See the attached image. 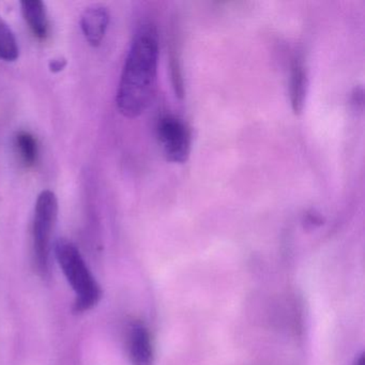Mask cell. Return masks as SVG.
Wrapping results in <instances>:
<instances>
[{
	"instance_id": "cell-1",
	"label": "cell",
	"mask_w": 365,
	"mask_h": 365,
	"mask_svg": "<svg viewBox=\"0 0 365 365\" xmlns=\"http://www.w3.org/2000/svg\"><path fill=\"white\" fill-rule=\"evenodd\" d=\"M158 63V31L146 23L134 35L117 91V108L123 116L136 118L148 108L157 86Z\"/></svg>"
},
{
	"instance_id": "cell-2",
	"label": "cell",
	"mask_w": 365,
	"mask_h": 365,
	"mask_svg": "<svg viewBox=\"0 0 365 365\" xmlns=\"http://www.w3.org/2000/svg\"><path fill=\"white\" fill-rule=\"evenodd\" d=\"M55 257L66 279L76 292V313L93 309L102 298V289L89 270L80 250L66 239H59L54 247Z\"/></svg>"
},
{
	"instance_id": "cell-3",
	"label": "cell",
	"mask_w": 365,
	"mask_h": 365,
	"mask_svg": "<svg viewBox=\"0 0 365 365\" xmlns=\"http://www.w3.org/2000/svg\"><path fill=\"white\" fill-rule=\"evenodd\" d=\"M58 217V200L50 190L38 196L34 215L33 238L35 262L42 275L48 272L51 243Z\"/></svg>"
},
{
	"instance_id": "cell-4",
	"label": "cell",
	"mask_w": 365,
	"mask_h": 365,
	"mask_svg": "<svg viewBox=\"0 0 365 365\" xmlns=\"http://www.w3.org/2000/svg\"><path fill=\"white\" fill-rule=\"evenodd\" d=\"M157 133L168 162L182 164L187 161L191 153V133L183 120L173 115H165L159 119Z\"/></svg>"
},
{
	"instance_id": "cell-5",
	"label": "cell",
	"mask_w": 365,
	"mask_h": 365,
	"mask_svg": "<svg viewBox=\"0 0 365 365\" xmlns=\"http://www.w3.org/2000/svg\"><path fill=\"white\" fill-rule=\"evenodd\" d=\"M110 23V14L103 6L95 5L87 8L81 19V27L87 42L91 46H99L106 37Z\"/></svg>"
},
{
	"instance_id": "cell-6",
	"label": "cell",
	"mask_w": 365,
	"mask_h": 365,
	"mask_svg": "<svg viewBox=\"0 0 365 365\" xmlns=\"http://www.w3.org/2000/svg\"><path fill=\"white\" fill-rule=\"evenodd\" d=\"M309 78L304 61L301 56H297L292 61L290 71V106L296 115L301 114L307 101Z\"/></svg>"
},
{
	"instance_id": "cell-7",
	"label": "cell",
	"mask_w": 365,
	"mask_h": 365,
	"mask_svg": "<svg viewBox=\"0 0 365 365\" xmlns=\"http://www.w3.org/2000/svg\"><path fill=\"white\" fill-rule=\"evenodd\" d=\"M130 354L133 365H153V341L150 333L143 324H135L130 333Z\"/></svg>"
},
{
	"instance_id": "cell-8",
	"label": "cell",
	"mask_w": 365,
	"mask_h": 365,
	"mask_svg": "<svg viewBox=\"0 0 365 365\" xmlns=\"http://www.w3.org/2000/svg\"><path fill=\"white\" fill-rule=\"evenodd\" d=\"M23 16L38 39H46L48 34V20L46 5L41 0H24L21 3Z\"/></svg>"
},
{
	"instance_id": "cell-9",
	"label": "cell",
	"mask_w": 365,
	"mask_h": 365,
	"mask_svg": "<svg viewBox=\"0 0 365 365\" xmlns=\"http://www.w3.org/2000/svg\"><path fill=\"white\" fill-rule=\"evenodd\" d=\"M19 57V46L16 36L9 25L0 18V59L14 61Z\"/></svg>"
},
{
	"instance_id": "cell-10",
	"label": "cell",
	"mask_w": 365,
	"mask_h": 365,
	"mask_svg": "<svg viewBox=\"0 0 365 365\" xmlns=\"http://www.w3.org/2000/svg\"><path fill=\"white\" fill-rule=\"evenodd\" d=\"M16 146L21 160L26 166H33L38 159L37 140L29 132H20L16 138Z\"/></svg>"
},
{
	"instance_id": "cell-11",
	"label": "cell",
	"mask_w": 365,
	"mask_h": 365,
	"mask_svg": "<svg viewBox=\"0 0 365 365\" xmlns=\"http://www.w3.org/2000/svg\"><path fill=\"white\" fill-rule=\"evenodd\" d=\"M170 76H172L173 87L177 97L182 99L185 96V84H183L182 70L177 53L173 51L170 55Z\"/></svg>"
},
{
	"instance_id": "cell-12",
	"label": "cell",
	"mask_w": 365,
	"mask_h": 365,
	"mask_svg": "<svg viewBox=\"0 0 365 365\" xmlns=\"http://www.w3.org/2000/svg\"><path fill=\"white\" fill-rule=\"evenodd\" d=\"M66 66H67V61L63 57H58V58L52 59L50 61V65H48V68H50V71L53 72V73H58V72L63 71L65 69Z\"/></svg>"
},
{
	"instance_id": "cell-13",
	"label": "cell",
	"mask_w": 365,
	"mask_h": 365,
	"mask_svg": "<svg viewBox=\"0 0 365 365\" xmlns=\"http://www.w3.org/2000/svg\"><path fill=\"white\" fill-rule=\"evenodd\" d=\"M305 222L307 224H311L312 226L320 225L322 223V217L318 215H315V213H309L307 215V219H305Z\"/></svg>"
},
{
	"instance_id": "cell-14",
	"label": "cell",
	"mask_w": 365,
	"mask_h": 365,
	"mask_svg": "<svg viewBox=\"0 0 365 365\" xmlns=\"http://www.w3.org/2000/svg\"><path fill=\"white\" fill-rule=\"evenodd\" d=\"M354 365H365V356L364 354H361L356 360Z\"/></svg>"
}]
</instances>
